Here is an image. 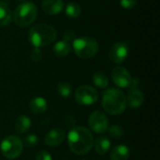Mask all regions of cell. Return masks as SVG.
Here are the masks:
<instances>
[{
	"instance_id": "obj_1",
	"label": "cell",
	"mask_w": 160,
	"mask_h": 160,
	"mask_svg": "<svg viewBox=\"0 0 160 160\" xmlns=\"http://www.w3.org/2000/svg\"><path fill=\"white\" fill-rule=\"evenodd\" d=\"M68 147L75 155L82 156L90 152L94 145V137L90 130L83 127L71 128L68 135Z\"/></svg>"
},
{
	"instance_id": "obj_2",
	"label": "cell",
	"mask_w": 160,
	"mask_h": 160,
	"mask_svg": "<svg viewBox=\"0 0 160 160\" xmlns=\"http://www.w3.org/2000/svg\"><path fill=\"white\" fill-rule=\"evenodd\" d=\"M102 107L109 114L119 115L126 110L127 98L121 90L110 88L103 93Z\"/></svg>"
},
{
	"instance_id": "obj_3",
	"label": "cell",
	"mask_w": 160,
	"mask_h": 160,
	"mask_svg": "<svg viewBox=\"0 0 160 160\" xmlns=\"http://www.w3.org/2000/svg\"><path fill=\"white\" fill-rule=\"evenodd\" d=\"M56 38L55 29L48 23L35 24L29 31V40L35 48H41L52 43Z\"/></svg>"
},
{
	"instance_id": "obj_4",
	"label": "cell",
	"mask_w": 160,
	"mask_h": 160,
	"mask_svg": "<svg viewBox=\"0 0 160 160\" xmlns=\"http://www.w3.org/2000/svg\"><path fill=\"white\" fill-rule=\"evenodd\" d=\"M38 16V8L31 2L20 4L14 10L13 20L19 27H27L32 24Z\"/></svg>"
},
{
	"instance_id": "obj_5",
	"label": "cell",
	"mask_w": 160,
	"mask_h": 160,
	"mask_svg": "<svg viewBox=\"0 0 160 160\" xmlns=\"http://www.w3.org/2000/svg\"><path fill=\"white\" fill-rule=\"evenodd\" d=\"M75 54L82 59H89L96 55L98 51V43L90 37H81L73 41Z\"/></svg>"
},
{
	"instance_id": "obj_6",
	"label": "cell",
	"mask_w": 160,
	"mask_h": 160,
	"mask_svg": "<svg viewBox=\"0 0 160 160\" xmlns=\"http://www.w3.org/2000/svg\"><path fill=\"white\" fill-rule=\"evenodd\" d=\"M2 155L8 159H15L21 156L23 150L22 141L15 135L7 136L0 144Z\"/></svg>"
},
{
	"instance_id": "obj_7",
	"label": "cell",
	"mask_w": 160,
	"mask_h": 160,
	"mask_svg": "<svg viewBox=\"0 0 160 160\" xmlns=\"http://www.w3.org/2000/svg\"><path fill=\"white\" fill-rule=\"evenodd\" d=\"M75 99L81 105H92L98 101V93L93 86L81 85L75 92Z\"/></svg>"
},
{
	"instance_id": "obj_8",
	"label": "cell",
	"mask_w": 160,
	"mask_h": 160,
	"mask_svg": "<svg viewBox=\"0 0 160 160\" xmlns=\"http://www.w3.org/2000/svg\"><path fill=\"white\" fill-rule=\"evenodd\" d=\"M88 124L90 128L98 134H102L107 131L109 127V120L108 117L100 111L93 112L90 114Z\"/></svg>"
},
{
	"instance_id": "obj_9",
	"label": "cell",
	"mask_w": 160,
	"mask_h": 160,
	"mask_svg": "<svg viewBox=\"0 0 160 160\" xmlns=\"http://www.w3.org/2000/svg\"><path fill=\"white\" fill-rule=\"evenodd\" d=\"M129 46L127 42L119 41L114 43L109 51V59L114 64L123 63L128 56Z\"/></svg>"
},
{
	"instance_id": "obj_10",
	"label": "cell",
	"mask_w": 160,
	"mask_h": 160,
	"mask_svg": "<svg viewBox=\"0 0 160 160\" xmlns=\"http://www.w3.org/2000/svg\"><path fill=\"white\" fill-rule=\"evenodd\" d=\"M112 82L120 88L129 87L132 77L128 70L124 67H115L112 71Z\"/></svg>"
},
{
	"instance_id": "obj_11",
	"label": "cell",
	"mask_w": 160,
	"mask_h": 160,
	"mask_svg": "<svg viewBox=\"0 0 160 160\" xmlns=\"http://www.w3.org/2000/svg\"><path fill=\"white\" fill-rule=\"evenodd\" d=\"M64 139L65 132L62 128H52L45 135L44 142L50 147H57L63 142Z\"/></svg>"
},
{
	"instance_id": "obj_12",
	"label": "cell",
	"mask_w": 160,
	"mask_h": 160,
	"mask_svg": "<svg viewBox=\"0 0 160 160\" xmlns=\"http://www.w3.org/2000/svg\"><path fill=\"white\" fill-rule=\"evenodd\" d=\"M126 98H127V105H128L131 109L140 108L144 101L143 93L139 88L130 89V91L128 94V97Z\"/></svg>"
},
{
	"instance_id": "obj_13",
	"label": "cell",
	"mask_w": 160,
	"mask_h": 160,
	"mask_svg": "<svg viewBox=\"0 0 160 160\" xmlns=\"http://www.w3.org/2000/svg\"><path fill=\"white\" fill-rule=\"evenodd\" d=\"M43 11L48 15H56L64 8L63 0H43L41 3Z\"/></svg>"
},
{
	"instance_id": "obj_14",
	"label": "cell",
	"mask_w": 160,
	"mask_h": 160,
	"mask_svg": "<svg viewBox=\"0 0 160 160\" xmlns=\"http://www.w3.org/2000/svg\"><path fill=\"white\" fill-rule=\"evenodd\" d=\"M48 104L45 98L41 97H37L33 98L29 103V110L34 114H41L46 112Z\"/></svg>"
},
{
	"instance_id": "obj_15",
	"label": "cell",
	"mask_w": 160,
	"mask_h": 160,
	"mask_svg": "<svg viewBox=\"0 0 160 160\" xmlns=\"http://www.w3.org/2000/svg\"><path fill=\"white\" fill-rule=\"evenodd\" d=\"M129 148L124 144H119L112 150L110 154L111 160H127L129 158Z\"/></svg>"
},
{
	"instance_id": "obj_16",
	"label": "cell",
	"mask_w": 160,
	"mask_h": 160,
	"mask_svg": "<svg viewBox=\"0 0 160 160\" xmlns=\"http://www.w3.org/2000/svg\"><path fill=\"white\" fill-rule=\"evenodd\" d=\"M12 19V14L7 3L0 1V26L8 25Z\"/></svg>"
},
{
	"instance_id": "obj_17",
	"label": "cell",
	"mask_w": 160,
	"mask_h": 160,
	"mask_svg": "<svg viewBox=\"0 0 160 160\" xmlns=\"http://www.w3.org/2000/svg\"><path fill=\"white\" fill-rule=\"evenodd\" d=\"M30 127H31V120L25 115H21L15 120L14 128L16 132L20 134L25 133L30 128Z\"/></svg>"
},
{
	"instance_id": "obj_18",
	"label": "cell",
	"mask_w": 160,
	"mask_h": 160,
	"mask_svg": "<svg viewBox=\"0 0 160 160\" xmlns=\"http://www.w3.org/2000/svg\"><path fill=\"white\" fill-rule=\"evenodd\" d=\"M110 148H111V141L107 137L101 136L97 139V141L95 142V149L98 155L107 154L108 151L110 150Z\"/></svg>"
},
{
	"instance_id": "obj_19",
	"label": "cell",
	"mask_w": 160,
	"mask_h": 160,
	"mask_svg": "<svg viewBox=\"0 0 160 160\" xmlns=\"http://www.w3.org/2000/svg\"><path fill=\"white\" fill-rule=\"evenodd\" d=\"M53 52L56 56L58 57H65L67 56L70 51H71V46L69 44V42L65 41V40H61L55 43V45L53 46Z\"/></svg>"
},
{
	"instance_id": "obj_20",
	"label": "cell",
	"mask_w": 160,
	"mask_h": 160,
	"mask_svg": "<svg viewBox=\"0 0 160 160\" xmlns=\"http://www.w3.org/2000/svg\"><path fill=\"white\" fill-rule=\"evenodd\" d=\"M92 81H93L94 84L100 89H105L109 85V79H108L107 75L103 71H100V70L94 73Z\"/></svg>"
},
{
	"instance_id": "obj_21",
	"label": "cell",
	"mask_w": 160,
	"mask_h": 160,
	"mask_svg": "<svg viewBox=\"0 0 160 160\" xmlns=\"http://www.w3.org/2000/svg\"><path fill=\"white\" fill-rule=\"evenodd\" d=\"M56 90H57L58 95L62 98H68L72 93V88H71L70 83L65 81H61L57 83Z\"/></svg>"
},
{
	"instance_id": "obj_22",
	"label": "cell",
	"mask_w": 160,
	"mask_h": 160,
	"mask_svg": "<svg viewBox=\"0 0 160 160\" xmlns=\"http://www.w3.org/2000/svg\"><path fill=\"white\" fill-rule=\"evenodd\" d=\"M82 13L81 6L77 3H68L66 7V14L70 18H78Z\"/></svg>"
},
{
	"instance_id": "obj_23",
	"label": "cell",
	"mask_w": 160,
	"mask_h": 160,
	"mask_svg": "<svg viewBox=\"0 0 160 160\" xmlns=\"http://www.w3.org/2000/svg\"><path fill=\"white\" fill-rule=\"evenodd\" d=\"M109 134L113 139H121L124 136V128L118 125H112L109 128Z\"/></svg>"
},
{
	"instance_id": "obj_24",
	"label": "cell",
	"mask_w": 160,
	"mask_h": 160,
	"mask_svg": "<svg viewBox=\"0 0 160 160\" xmlns=\"http://www.w3.org/2000/svg\"><path fill=\"white\" fill-rule=\"evenodd\" d=\"M38 143V137L35 134H29L24 138V144L27 147H34Z\"/></svg>"
},
{
	"instance_id": "obj_25",
	"label": "cell",
	"mask_w": 160,
	"mask_h": 160,
	"mask_svg": "<svg viewBox=\"0 0 160 160\" xmlns=\"http://www.w3.org/2000/svg\"><path fill=\"white\" fill-rule=\"evenodd\" d=\"M30 59L31 61L38 63L42 59V53L39 50V48H35L31 52H30Z\"/></svg>"
},
{
	"instance_id": "obj_26",
	"label": "cell",
	"mask_w": 160,
	"mask_h": 160,
	"mask_svg": "<svg viewBox=\"0 0 160 160\" xmlns=\"http://www.w3.org/2000/svg\"><path fill=\"white\" fill-rule=\"evenodd\" d=\"M63 38L65 41H74L76 38V34L72 29H66L63 33Z\"/></svg>"
},
{
	"instance_id": "obj_27",
	"label": "cell",
	"mask_w": 160,
	"mask_h": 160,
	"mask_svg": "<svg viewBox=\"0 0 160 160\" xmlns=\"http://www.w3.org/2000/svg\"><path fill=\"white\" fill-rule=\"evenodd\" d=\"M35 160H52V156L47 151L41 150L37 153Z\"/></svg>"
},
{
	"instance_id": "obj_28",
	"label": "cell",
	"mask_w": 160,
	"mask_h": 160,
	"mask_svg": "<svg viewBox=\"0 0 160 160\" xmlns=\"http://www.w3.org/2000/svg\"><path fill=\"white\" fill-rule=\"evenodd\" d=\"M120 4L124 8L127 9H131L135 8L137 4V0H120Z\"/></svg>"
},
{
	"instance_id": "obj_29",
	"label": "cell",
	"mask_w": 160,
	"mask_h": 160,
	"mask_svg": "<svg viewBox=\"0 0 160 160\" xmlns=\"http://www.w3.org/2000/svg\"><path fill=\"white\" fill-rule=\"evenodd\" d=\"M75 123H76V120H75V118L73 116H71V115L67 116V118H66V125L68 128H75V127H73L75 125Z\"/></svg>"
},
{
	"instance_id": "obj_30",
	"label": "cell",
	"mask_w": 160,
	"mask_h": 160,
	"mask_svg": "<svg viewBox=\"0 0 160 160\" xmlns=\"http://www.w3.org/2000/svg\"><path fill=\"white\" fill-rule=\"evenodd\" d=\"M139 83H140V80L138 78H132L131 82H130V85H129L130 89H136V88H138Z\"/></svg>"
},
{
	"instance_id": "obj_31",
	"label": "cell",
	"mask_w": 160,
	"mask_h": 160,
	"mask_svg": "<svg viewBox=\"0 0 160 160\" xmlns=\"http://www.w3.org/2000/svg\"><path fill=\"white\" fill-rule=\"evenodd\" d=\"M81 160H85V159H81Z\"/></svg>"
}]
</instances>
